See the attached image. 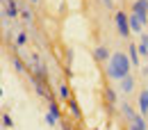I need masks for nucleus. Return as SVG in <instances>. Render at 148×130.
Segmentation results:
<instances>
[{
  "label": "nucleus",
  "mask_w": 148,
  "mask_h": 130,
  "mask_svg": "<svg viewBox=\"0 0 148 130\" xmlns=\"http://www.w3.org/2000/svg\"><path fill=\"white\" fill-rule=\"evenodd\" d=\"M107 75L112 80H123L125 75H130V57L123 53H114L107 64Z\"/></svg>",
  "instance_id": "f257e3e1"
},
{
  "label": "nucleus",
  "mask_w": 148,
  "mask_h": 130,
  "mask_svg": "<svg viewBox=\"0 0 148 130\" xmlns=\"http://www.w3.org/2000/svg\"><path fill=\"white\" fill-rule=\"evenodd\" d=\"M114 23H116L121 37H128L130 34V16H125L123 12H116V14H114Z\"/></svg>",
  "instance_id": "f03ea898"
},
{
  "label": "nucleus",
  "mask_w": 148,
  "mask_h": 130,
  "mask_svg": "<svg viewBox=\"0 0 148 130\" xmlns=\"http://www.w3.org/2000/svg\"><path fill=\"white\" fill-rule=\"evenodd\" d=\"M139 112H141V116L148 114V89H141L139 94Z\"/></svg>",
  "instance_id": "7ed1b4c3"
},
{
  "label": "nucleus",
  "mask_w": 148,
  "mask_h": 130,
  "mask_svg": "<svg viewBox=\"0 0 148 130\" xmlns=\"http://www.w3.org/2000/svg\"><path fill=\"white\" fill-rule=\"evenodd\" d=\"M130 130H148V126H146V121H144L141 114H137V116L130 121Z\"/></svg>",
  "instance_id": "20e7f679"
},
{
  "label": "nucleus",
  "mask_w": 148,
  "mask_h": 130,
  "mask_svg": "<svg viewBox=\"0 0 148 130\" xmlns=\"http://www.w3.org/2000/svg\"><path fill=\"white\" fill-rule=\"evenodd\" d=\"M132 89H134V78H132V75H125V78L121 80V91H123V94H130Z\"/></svg>",
  "instance_id": "39448f33"
},
{
  "label": "nucleus",
  "mask_w": 148,
  "mask_h": 130,
  "mask_svg": "<svg viewBox=\"0 0 148 130\" xmlns=\"http://www.w3.org/2000/svg\"><path fill=\"white\" fill-rule=\"evenodd\" d=\"M132 12L148 14V0H134V5H132Z\"/></svg>",
  "instance_id": "423d86ee"
},
{
  "label": "nucleus",
  "mask_w": 148,
  "mask_h": 130,
  "mask_svg": "<svg viewBox=\"0 0 148 130\" xmlns=\"http://www.w3.org/2000/svg\"><path fill=\"white\" fill-rule=\"evenodd\" d=\"M128 55H130V59H132V66H139V50H137V46H134V43H130Z\"/></svg>",
  "instance_id": "0eeeda50"
},
{
  "label": "nucleus",
  "mask_w": 148,
  "mask_h": 130,
  "mask_svg": "<svg viewBox=\"0 0 148 130\" xmlns=\"http://www.w3.org/2000/svg\"><path fill=\"white\" fill-rule=\"evenodd\" d=\"M141 28H144V23L137 19L134 14H130V30H132V32H141Z\"/></svg>",
  "instance_id": "6e6552de"
},
{
  "label": "nucleus",
  "mask_w": 148,
  "mask_h": 130,
  "mask_svg": "<svg viewBox=\"0 0 148 130\" xmlns=\"http://www.w3.org/2000/svg\"><path fill=\"white\" fill-rule=\"evenodd\" d=\"M137 50H139V55L148 57V34H141V43L137 46Z\"/></svg>",
  "instance_id": "1a4fd4ad"
},
{
  "label": "nucleus",
  "mask_w": 148,
  "mask_h": 130,
  "mask_svg": "<svg viewBox=\"0 0 148 130\" xmlns=\"http://www.w3.org/2000/svg\"><path fill=\"white\" fill-rule=\"evenodd\" d=\"M93 55H96V59H100V62H105V59L110 57V53H107V48H105V46H98V48L93 50Z\"/></svg>",
  "instance_id": "9d476101"
},
{
  "label": "nucleus",
  "mask_w": 148,
  "mask_h": 130,
  "mask_svg": "<svg viewBox=\"0 0 148 130\" xmlns=\"http://www.w3.org/2000/svg\"><path fill=\"white\" fill-rule=\"evenodd\" d=\"M48 114H50V116H55L57 121H59L62 112H59V107H57V103H50V107H48Z\"/></svg>",
  "instance_id": "9b49d317"
},
{
  "label": "nucleus",
  "mask_w": 148,
  "mask_h": 130,
  "mask_svg": "<svg viewBox=\"0 0 148 130\" xmlns=\"http://www.w3.org/2000/svg\"><path fill=\"white\" fill-rule=\"evenodd\" d=\"M7 2V16L9 19H14L16 16V7H14V0H5Z\"/></svg>",
  "instance_id": "f8f14e48"
},
{
  "label": "nucleus",
  "mask_w": 148,
  "mask_h": 130,
  "mask_svg": "<svg viewBox=\"0 0 148 130\" xmlns=\"http://www.w3.org/2000/svg\"><path fill=\"white\" fill-rule=\"evenodd\" d=\"M69 110H71V116H73V119H80V107H77V103L71 100V103H69Z\"/></svg>",
  "instance_id": "ddd939ff"
},
{
  "label": "nucleus",
  "mask_w": 148,
  "mask_h": 130,
  "mask_svg": "<svg viewBox=\"0 0 148 130\" xmlns=\"http://www.w3.org/2000/svg\"><path fill=\"white\" fill-rule=\"evenodd\" d=\"M123 114H125V116H128V121H132V119H134V116H137V114H134V110H132V107H130L128 103H123Z\"/></svg>",
  "instance_id": "4468645a"
},
{
  "label": "nucleus",
  "mask_w": 148,
  "mask_h": 130,
  "mask_svg": "<svg viewBox=\"0 0 148 130\" xmlns=\"http://www.w3.org/2000/svg\"><path fill=\"white\" fill-rule=\"evenodd\" d=\"M59 96H62V98H69V96H71V91H69L66 85H59Z\"/></svg>",
  "instance_id": "2eb2a0df"
},
{
  "label": "nucleus",
  "mask_w": 148,
  "mask_h": 130,
  "mask_svg": "<svg viewBox=\"0 0 148 130\" xmlns=\"http://www.w3.org/2000/svg\"><path fill=\"white\" fill-rule=\"evenodd\" d=\"M105 96H107V100H110V103H116V98H119L114 89H107V94H105Z\"/></svg>",
  "instance_id": "dca6fc26"
},
{
  "label": "nucleus",
  "mask_w": 148,
  "mask_h": 130,
  "mask_svg": "<svg viewBox=\"0 0 148 130\" xmlns=\"http://www.w3.org/2000/svg\"><path fill=\"white\" fill-rule=\"evenodd\" d=\"M25 41H27V34H25V32H21L18 37H16V46H23Z\"/></svg>",
  "instance_id": "f3484780"
},
{
  "label": "nucleus",
  "mask_w": 148,
  "mask_h": 130,
  "mask_svg": "<svg viewBox=\"0 0 148 130\" xmlns=\"http://www.w3.org/2000/svg\"><path fill=\"white\" fill-rule=\"evenodd\" d=\"M37 94H39V96H43V98H48V91H46V87H43V85H39V82H37Z\"/></svg>",
  "instance_id": "a211bd4d"
},
{
  "label": "nucleus",
  "mask_w": 148,
  "mask_h": 130,
  "mask_svg": "<svg viewBox=\"0 0 148 130\" xmlns=\"http://www.w3.org/2000/svg\"><path fill=\"white\" fill-rule=\"evenodd\" d=\"M21 14H23V19H25V21H30V19H32L30 9H25V7H21Z\"/></svg>",
  "instance_id": "6ab92c4d"
},
{
  "label": "nucleus",
  "mask_w": 148,
  "mask_h": 130,
  "mask_svg": "<svg viewBox=\"0 0 148 130\" xmlns=\"http://www.w3.org/2000/svg\"><path fill=\"white\" fill-rule=\"evenodd\" d=\"M2 123H5L7 128H12V116H9V114H5V116H2Z\"/></svg>",
  "instance_id": "aec40b11"
},
{
  "label": "nucleus",
  "mask_w": 148,
  "mask_h": 130,
  "mask_svg": "<svg viewBox=\"0 0 148 130\" xmlns=\"http://www.w3.org/2000/svg\"><path fill=\"white\" fill-rule=\"evenodd\" d=\"M46 121H48L50 126H55V123H57V119H55V116H50V114H46Z\"/></svg>",
  "instance_id": "412c9836"
},
{
  "label": "nucleus",
  "mask_w": 148,
  "mask_h": 130,
  "mask_svg": "<svg viewBox=\"0 0 148 130\" xmlns=\"http://www.w3.org/2000/svg\"><path fill=\"white\" fill-rule=\"evenodd\" d=\"M103 5H105V7H112V0H103Z\"/></svg>",
  "instance_id": "4be33fe9"
},
{
  "label": "nucleus",
  "mask_w": 148,
  "mask_h": 130,
  "mask_svg": "<svg viewBox=\"0 0 148 130\" xmlns=\"http://www.w3.org/2000/svg\"><path fill=\"white\" fill-rule=\"evenodd\" d=\"M141 73H144V75H148V66H144V69H141Z\"/></svg>",
  "instance_id": "5701e85b"
},
{
  "label": "nucleus",
  "mask_w": 148,
  "mask_h": 130,
  "mask_svg": "<svg viewBox=\"0 0 148 130\" xmlns=\"http://www.w3.org/2000/svg\"><path fill=\"white\" fill-rule=\"evenodd\" d=\"M30 2H32V5H37V2H41V0H30Z\"/></svg>",
  "instance_id": "b1692460"
}]
</instances>
